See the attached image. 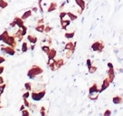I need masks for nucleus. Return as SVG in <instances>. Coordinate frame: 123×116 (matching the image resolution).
Masks as SVG:
<instances>
[{
    "label": "nucleus",
    "instance_id": "nucleus-1",
    "mask_svg": "<svg viewBox=\"0 0 123 116\" xmlns=\"http://www.w3.org/2000/svg\"><path fill=\"white\" fill-rule=\"evenodd\" d=\"M100 93V89H99V87H98V84H97L96 83H94V84L90 87V89H89V98L92 101H95L98 99Z\"/></svg>",
    "mask_w": 123,
    "mask_h": 116
},
{
    "label": "nucleus",
    "instance_id": "nucleus-2",
    "mask_svg": "<svg viewBox=\"0 0 123 116\" xmlns=\"http://www.w3.org/2000/svg\"><path fill=\"white\" fill-rule=\"evenodd\" d=\"M43 73V69L41 67H39L37 65H34L28 71V76L30 78H35L36 75H39Z\"/></svg>",
    "mask_w": 123,
    "mask_h": 116
},
{
    "label": "nucleus",
    "instance_id": "nucleus-3",
    "mask_svg": "<svg viewBox=\"0 0 123 116\" xmlns=\"http://www.w3.org/2000/svg\"><path fill=\"white\" fill-rule=\"evenodd\" d=\"M104 47H105V45L103 41H96L92 45V51L97 52V53H101L103 51Z\"/></svg>",
    "mask_w": 123,
    "mask_h": 116
},
{
    "label": "nucleus",
    "instance_id": "nucleus-4",
    "mask_svg": "<svg viewBox=\"0 0 123 116\" xmlns=\"http://www.w3.org/2000/svg\"><path fill=\"white\" fill-rule=\"evenodd\" d=\"M45 95V90H42V91H39V92H33L31 96L32 99L35 102H38V101L42 100L43 98Z\"/></svg>",
    "mask_w": 123,
    "mask_h": 116
},
{
    "label": "nucleus",
    "instance_id": "nucleus-5",
    "mask_svg": "<svg viewBox=\"0 0 123 116\" xmlns=\"http://www.w3.org/2000/svg\"><path fill=\"white\" fill-rule=\"evenodd\" d=\"M107 74H108L107 77L109 78V81L111 82V84L113 83L114 79H115V70H114V67L113 68H109Z\"/></svg>",
    "mask_w": 123,
    "mask_h": 116
},
{
    "label": "nucleus",
    "instance_id": "nucleus-6",
    "mask_svg": "<svg viewBox=\"0 0 123 116\" xmlns=\"http://www.w3.org/2000/svg\"><path fill=\"white\" fill-rule=\"evenodd\" d=\"M110 84H111V82L109 81V78L106 77L103 80V82H102V84H101V86H100V93H102V92H104V91H105V90L107 89L108 87L110 86Z\"/></svg>",
    "mask_w": 123,
    "mask_h": 116
},
{
    "label": "nucleus",
    "instance_id": "nucleus-7",
    "mask_svg": "<svg viewBox=\"0 0 123 116\" xmlns=\"http://www.w3.org/2000/svg\"><path fill=\"white\" fill-rule=\"evenodd\" d=\"M112 103L114 104H121L123 103V97L121 95H117L112 98Z\"/></svg>",
    "mask_w": 123,
    "mask_h": 116
},
{
    "label": "nucleus",
    "instance_id": "nucleus-8",
    "mask_svg": "<svg viewBox=\"0 0 123 116\" xmlns=\"http://www.w3.org/2000/svg\"><path fill=\"white\" fill-rule=\"evenodd\" d=\"M75 46H76V43L69 42V43H68V44H66V45H65V50H68V51H73V52H74V49H75Z\"/></svg>",
    "mask_w": 123,
    "mask_h": 116
},
{
    "label": "nucleus",
    "instance_id": "nucleus-9",
    "mask_svg": "<svg viewBox=\"0 0 123 116\" xmlns=\"http://www.w3.org/2000/svg\"><path fill=\"white\" fill-rule=\"evenodd\" d=\"M71 24V19H62L61 20V26H62V29H64V30H66V28H67V26H69V25Z\"/></svg>",
    "mask_w": 123,
    "mask_h": 116
},
{
    "label": "nucleus",
    "instance_id": "nucleus-10",
    "mask_svg": "<svg viewBox=\"0 0 123 116\" xmlns=\"http://www.w3.org/2000/svg\"><path fill=\"white\" fill-rule=\"evenodd\" d=\"M76 4L81 7V13H82V11L85 9V0H75Z\"/></svg>",
    "mask_w": 123,
    "mask_h": 116
},
{
    "label": "nucleus",
    "instance_id": "nucleus-11",
    "mask_svg": "<svg viewBox=\"0 0 123 116\" xmlns=\"http://www.w3.org/2000/svg\"><path fill=\"white\" fill-rule=\"evenodd\" d=\"M48 60H51V59H54L55 55H56V51L55 49H51L48 53Z\"/></svg>",
    "mask_w": 123,
    "mask_h": 116
},
{
    "label": "nucleus",
    "instance_id": "nucleus-12",
    "mask_svg": "<svg viewBox=\"0 0 123 116\" xmlns=\"http://www.w3.org/2000/svg\"><path fill=\"white\" fill-rule=\"evenodd\" d=\"M14 23H15V25H17L20 28H21L22 26H24V22H23V19H22V18L16 17V18L15 19V22H14Z\"/></svg>",
    "mask_w": 123,
    "mask_h": 116
},
{
    "label": "nucleus",
    "instance_id": "nucleus-13",
    "mask_svg": "<svg viewBox=\"0 0 123 116\" xmlns=\"http://www.w3.org/2000/svg\"><path fill=\"white\" fill-rule=\"evenodd\" d=\"M27 39L30 41V43L34 44V45L37 42V37H35V36H34V35H28V36H27Z\"/></svg>",
    "mask_w": 123,
    "mask_h": 116
},
{
    "label": "nucleus",
    "instance_id": "nucleus-14",
    "mask_svg": "<svg viewBox=\"0 0 123 116\" xmlns=\"http://www.w3.org/2000/svg\"><path fill=\"white\" fill-rule=\"evenodd\" d=\"M57 8V4L55 3V2H53L52 4L50 5V6L48 8V12H52V11H54L55 9Z\"/></svg>",
    "mask_w": 123,
    "mask_h": 116
},
{
    "label": "nucleus",
    "instance_id": "nucleus-15",
    "mask_svg": "<svg viewBox=\"0 0 123 116\" xmlns=\"http://www.w3.org/2000/svg\"><path fill=\"white\" fill-rule=\"evenodd\" d=\"M44 28H45V26H44L43 24H41V25H39V26H37L35 27V30L37 32L43 33V32H44Z\"/></svg>",
    "mask_w": 123,
    "mask_h": 116
},
{
    "label": "nucleus",
    "instance_id": "nucleus-16",
    "mask_svg": "<svg viewBox=\"0 0 123 116\" xmlns=\"http://www.w3.org/2000/svg\"><path fill=\"white\" fill-rule=\"evenodd\" d=\"M31 15H32V11L31 10H28V11H26L25 14L23 15V16H22V19L25 20V19H27L28 17H30Z\"/></svg>",
    "mask_w": 123,
    "mask_h": 116
},
{
    "label": "nucleus",
    "instance_id": "nucleus-17",
    "mask_svg": "<svg viewBox=\"0 0 123 116\" xmlns=\"http://www.w3.org/2000/svg\"><path fill=\"white\" fill-rule=\"evenodd\" d=\"M97 70H98V68H97V66H95V65H92L90 68H88V71L90 74H94Z\"/></svg>",
    "mask_w": 123,
    "mask_h": 116
},
{
    "label": "nucleus",
    "instance_id": "nucleus-18",
    "mask_svg": "<svg viewBox=\"0 0 123 116\" xmlns=\"http://www.w3.org/2000/svg\"><path fill=\"white\" fill-rule=\"evenodd\" d=\"M67 16L70 17L71 21H73V20H76L77 19V16H76V15H74V14L71 13V12H68V13H67Z\"/></svg>",
    "mask_w": 123,
    "mask_h": 116
},
{
    "label": "nucleus",
    "instance_id": "nucleus-19",
    "mask_svg": "<svg viewBox=\"0 0 123 116\" xmlns=\"http://www.w3.org/2000/svg\"><path fill=\"white\" fill-rule=\"evenodd\" d=\"M7 54H15V51H14V49L13 48H11V47H7V48H5L4 49Z\"/></svg>",
    "mask_w": 123,
    "mask_h": 116
},
{
    "label": "nucleus",
    "instance_id": "nucleus-20",
    "mask_svg": "<svg viewBox=\"0 0 123 116\" xmlns=\"http://www.w3.org/2000/svg\"><path fill=\"white\" fill-rule=\"evenodd\" d=\"M74 35H75V32L73 31V32H71V33H66L65 34V37L66 38H73V36H74Z\"/></svg>",
    "mask_w": 123,
    "mask_h": 116
},
{
    "label": "nucleus",
    "instance_id": "nucleus-21",
    "mask_svg": "<svg viewBox=\"0 0 123 116\" xmlns=\"http://www.w3.org/2000/svg\"><path fill=\"white\" fill-rule=\"evenodd\" d=\"M28 50V45H27L26 43H23V45H22V52H26Z\"/></svg>",
    "mask_w": 123,
    "mask_h": 116
},
{
    "label": "nucleus",
    "instance_id": "nucleus-22",
    "mask_svg": "<svg viewBox=\"0 0 123 116\" xmlns=\"http://www.w3.org/2000/svg\"><path fill=\"white\" fill-rule=\"evenodd\" d=\"M42 50L43 51L44 53L48 54V53H49V51H50L51 49L49 48V46H47V45H43V46H42Z\"/></svg>",
    "mask_w": 123,
    "mask_h": 116
},
{
    "label": "nucleus",
    "instance_id": "nucleus-23",
    "mask_svg": "<svg viewBox=\"0 0 123 116\" xmlns=\"http://www.w3.org/2000/svg\"><path fill=\"white\" fill-rule=\"evenodd\" d=\"M25 89H26L27 91H31V89H32V84H31L30 83H26V84H25Z\"/></svg>",
    "mask_w": 123,
    "mask_h": 116
},
{
    "label": "nucleus",
    "instance_id": "nucleus-24",
    "mask_svg": "<svg viewBox=\"0 0 123 116\" xmlns=\"http://www.w3.org/2000/svg\"><path fill=\"white\" fill-rule=\"evenodd\" d=\"M103 115L104 116H110V115H111V111L110 110V109H107L105 112H103Z\"/></svg>",
    "mask_w": 123,
    "mask_h": 116
},
{
    "label": "nucleus",
    "instance_id": "nucleus-25",
    "mask_svg": "<svg viewBox=\"0 0 123 116\" xmlns=\"http://www.w3.org/2000/svg\"><path fill=\"white\" fill-rule=\"evenodd\" d=\"M86 64H87V67H88V68H90V67H91V66L92 65V60L88 58V59H87V61H86Z\"/></svg>",
    "mask_w": 123,
    "mask_h": 116
},
{
    "label": "nucleus",
    "instance_id": "nucleus-26",
    "mask_svg": "<svg viewBox=\"0 0 123 116\" xmlns=\"http://www.w3.org/2000/svg\"><path fill=\"white\" fill-rule=\"evenodd\" d=\"M66 16H67V13H66V12H62L61 14H60V19L61 20L63 19Z\"/></svg>",
    "mask_w": 123,
    "mask_h": 116
},
{
    "label": "nucleus",
    "instance_id": "nucleus-27",
    "mask_svg": "<svg viewBox=\"0 0 123 116\" xmlns=\"http://www.w3.org/2000/svg\"><path fill=\"white\" fill-rule=\"evenodd\" d=\"M6 6H7V3L4 2V0H1V1H0V6H1V7H6Z\"/></svg>",
    "mask_w": 123,
    "mask_h": 116
},
{
    "label": "nucleus",
    "instance_id": "nucleus-28",
    "mask_svg": "<svg viewBox=\"0 0 123 116\" xmlns=\"http://www.w3.org/2000/svg\"><path fill=\"white\" fill-rule=\"evenodd\" d=\"M29 96H30V93H29V92H26V93L23 95V98H24V99H27Z\"/></svg>",
    "mask_w": 123,
    "mask_h": 116
},
{
    "label": "nucleus",
    "instance_id": "nucleus-29",
    "mask_svg": "<svg viewBox=\"0 0 123 116\" xmlns=\"http://www.w3.org/2000/svg\"><path fill=\"white\" fill-rule=\"evenodd\" d=\"M51 30H52V27H50V26H45V28H44V32H46V33H48V32H50Z\"/></svg>",
    "mask_w": 123,
    "mask_h": 116
},
{
    "label": "nucleus",
    "instance_id": "nucleus-30",
    "mask_svg": "<svg viewBox=\"0 0 123 116\" xmlns=\"http://www.w3.org/2000/svg\"><path fill=\"white\" fill-rule=\"evenodd\" d=\"M107 65H108V68H113V67H114V66H113V64L110 62L107 64Z\"/></svg>",
    "mask_w": 123,
    "mask_h": 116
},
{
    "label": "nucleus",
    "instance_id": "nucleus-31",
    "mask_svg": "<svg viewBox=\"0 0 123 116\" xmlns=\"http://www.w3.org/2000/svg\"><path fill=\"white\" fill-rule=\"evenodd\" d=\"M44 111H45V108H44V107H42V110H41V114H42V115H45V112H44Z\"/></svg>",
    "mask_w": 123,
    "mask_h": 116
},
{
    "label": "nucleus",
    "instance_id": "nucleus-32",
    "mask_svg": "<svg viewBox=\"0 0 123 116\" xmlns=\"http://www.w3.org/2000/svg\"><path fill=\"white\" fill-rule=\"evenodd\" d=\"M22 112H23L24 115H29V114H30V113H29V112H27L26 110H23Z\"/></svg>",
    "mask_w": 123,
    "mask_h": 116
},
{
    "label": "nucleus",
    "instance_id": "nucleus-33",
    "mask_svg": "<svg viewBox=\"0 0 123 116\" xmlns=\"http://www.w3.org/2000/svg\"><path fill=\"white\" fill-rule=\"evenodd\" d=\"M4 83V80H3V78L0 77V84H3Z\"/></svg>",
    "mask_w": 123,
    "mask_h": 116
},
{
    "label": "nucleus",
    "instance_id": "nucleus-34",
    "mask_svg": "<svg viewBox=\"0 0 123 116\" xmlns=\"http://www.w3.org/2000/svg\"><path fill=\"white\" fill-rule=\"evenodd\" d=\"M5 61V59L3 57H0V63H2V62H4Z\"/></svg>",
    "mask_w": 123,
    "mask_h": 116
},
{
    "label": "nucleus",
    "instance_id": "nucleus-35",
    "mask_svg": "<svg viewBox=\"0 0 123 116\" xmlns=\"http://www.w3.org/2000/svg\"><path fill=\"white\" fill-rule=\"evenodd\" d=\"M20 110H21V111L25 110V105H22V106H21V109H20Z\"/></svg>",
    "mask_w": 123,
    "mask_h": 116
}]
</instances>
